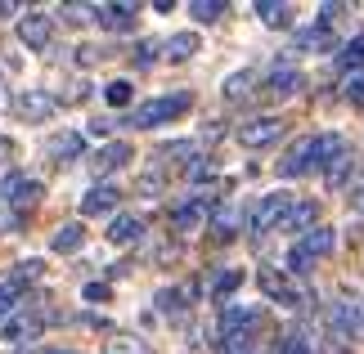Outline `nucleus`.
Segmentation results:
<instances>
[{
    "label": "nucleus",
    "instance_id": "1",
    "mask_svg": "<svg viewBox=\"0 0 364 354\" xmlns=\"http://www.w3.org/2000/svg\"><path fill=\"white\" fill-rule=\"evenodd\" d=\"M189 108H193V94H189V90L158 94V99H144V104H135L131 117H126V126H135V131H153V126H166V121L185 117Z\"/></svg>",
    "mask_w": 364,
    "mask_h": 354
},
{
    "label": "nucleus",
    "instance_id": "2",
    "mask_svg": "<svg viewBox=\"0 0 364 354\" xmlns=\"http://www.w3.org/2000/svg\"><path fill=\"white\" fill-rule=\"evenodd\" d=\"M328 332L338 341H355L364 336V301L360 296H342V301L328 305Z\"/></svg>",
    "mask_w": 364,
    "mask_h": 354
},
{
    "label": "nucleus",
    "instance_id": "3",
    "mask_svg": "<svg viewBox=\"0 0 364 354\" xmlns=\"http://www.w3.org/2000/svg\"><path fill=\"white\" fill-rule=\"evenodd\" d=\"M257 282H261V292H265V301H274V305H288V309H297V305H306V287H297L284 269H274V265H265L261 274H257Z\"/></svg>",
    "mask_w": 364,
    "mask_h": 354
},
{
    "label": "nucleus",
    "instance_id": "4",
    "mask_svg": "<svg viewBox=\"0 0 364 354\" xmlns=\"http://www.w3.org/2000/svg\"><path fill=\"white\" fill-rule=\"evenodd\" d=\"M288 206H292V193H265L257 206H252V216H247V229H252V238H261V233H270V229H279V220L288 216Z\"/></svg>",
    "mask_w": 364,
    "mask_h": 354
},
{
    "label": "nucleus",
    "instance_id": "5",
    "mask_svg": "<svg viewBox=\"0 0 364 354\" xmlns=\"http://www.w3.org/2000/svg\"><path fill=\"white\" fill-rule=\"evenodd\" d=\"M284 131H288V121L284 117H252V121H243L239 131H234V139H239L243 148H270V144H279L284 139Z\"/></svg>",
    "mask_w": 364,
    "mask_h": 354
},
{
    "label": "nucleus",
    "instance_id": "6",
    "mask_svg": "<svg viewBox=\"0 0 364 354\" xmlns=\"http://www.w3.org/2000/svg\"><path fill=\"white\" fill-rule=\"evenodd\" d=\"M14 108H18V117L23 121H32V126H41V121H50L54 112H59V99H54L50 90H41V86H27V90H18L9 99Z\"/></svg>",
    "mask_w": 364,
    "mask_h": 354
},
{
    "label": "nucleus",
    "instance_id": "7",
    "mask_svg": "<svg viewBox=\"0 0 364 354\" xmlns=\"http://www.w3.org/2000/svg\"><path fill=\"white\" fill-rule=\"evenodd\" d=\"M14 32H18V40H23L27 50H50V40H54V13L32 9V13H23V18L14 23Z\"/></svg>",
    "mask_w": 364,
    "mask_h": 354
},
{
    "label": "nucleus",
    "instance_id": "8",
    "mask_svg": "<svg viewBox=\"0 0 364 354\" xmlns=\"http://www.w3.org/2000/svg\"><path fill=\"white\" fill-rule=\"evenodd\" d=\"M212 206H216V197L212 193H193L189 202H180L171 211V229L176 233H193V229H203L207 216H212Z\"/></svg>",
    "mask_w": 364,
    "mask_h": 354
},
{
    "label": "nucleus",
    "instance_id": "9",
    "mask_svg": "<svg viewBox=\"0 0 364 354\" xmlns=\"http://www.w3.org/2000/svg\"><path fill=\"white\" fill-rule=\"evenodd\" d=\"M342 153H346V135H338V131L311 135V171H328Z\"/></svg>",
    "mask_w": 364,
    "mask_h": 354
},
{
    "label": "nucleus",
    "instance_id": "10",
    "mask_svg": "<svg viewBox=\"0 0 364 354\" xmlns=\"http://www.w3.org/2000/svg\"><path fill=\"white\" fill-rule=\"evenodd\" d=\"M315 224H319V202H315V197H301V202L292 197V206H288V216L279 220V229L301 238V233H311Z\"/></svg>",
    "mask_w": 364,
    "mask_h": 354
},
{
    "label": "nucleus",
    "instance_id": "11",
    "mask_svg": "<svg viewBox=\"0 0 364 354\" xmlns=\"http://www.w3.org/2000/svg\"><path fill=\"white\" fill-rule=\"evenodd\" d=\"M131 157H135V153H131V144H126V139H113V144H104V148L90 157V171L100 175V179H108L113 171H122V166L131 162Z\"/></svg>",
    "mask_w": 364,
    "mask_h": 354
},
{
    "label": "nucleus",
    "instance_id": "12",
    "mask_svg": "<svg viewBox=\"0 0 364 354\" xmlns=\"http://www.w3.org/2000/svg\"><path fill=\"white\" fill-rule=\"evenodd\" d=\"M117 202H122V189L108 184V179H100L86 197H81V216H113Z\"/></svg>",
    "mask_w": 364,
    "mask_h": 354
},
{
    "label": "nucleus",
    "instance_id": "13",
    "mask_svg": "<svg viewBox=\"0 0 364 354\" xmlns=\"http://www.w3.org/2000/svg\"><path fill=\"white\" fill-rule=\"evenodd\" d=\"M292 247H297L301 256H306V260L315 265V260H324L328 251L338 247V233H333L328 224H315V229H311V233H301V238H297V243H292Z\"/></svg>",
    "mask_w": 364,
    "mask_h": 354
},
{
    "label": "nucleus",
    "instance_id": "14",
    "mask_svg": "<svg viewBox=\"0 0 364 354\" xmlns=\"http://www.w3.org/2000/svg\"><path fill=\"white\" fill-rule=\"evenodd\" d=\"M135 18H139V5H95V23L100 27H108V32H131L135 27Z\"/></svg>",
    "mask_w": 364,
    "mask_h": 354
},
{
    "label": "nucleus",
    "instance_id": "15",
    "mask_svg": "<svg viewBox=\"0 0 364 354\" xmlns=\"http://www.w3.org/2000/svg\"><path fill=\"white\" fill-rule=\"evenodd\" d=\"M257 323H261V309L257 305H225V309H220V336L252 332Z\"/></svg>",
    "mask_w": 364,
    "mask_h": 354
},
{
    "label": "nucleus",
    "instance_id": "16",
    "mask_svg": "<svg viewBox=\"0 0 364 354\" xmlns=\"http://www.w3.org/2000/svg\"><path fill=\"white\" fill-rule=\"evenodd\" d=\"M301 86H306V77H301L292 63H274V67H270V77H265V90H270L274 99H288V94H297Z\"/></svg>",
    "mask_w": 364,
    "mask_h": 354
},
{
    "label": "nucleus",
    "instance_id": "17",
    "mask_svg": "<svg viewBox=\"0 0 364 354\" xmlns=\"http://www.w3.org/2000/svg\"><path fill=\"white\" fill-rule=\"evenodd\" d=\"M311 171V135H301L297 144H292L284 157H279V175L284 179H297V175H306Z\"/></svg>",
    "mask_w": 364,
    "mask_h": 354
},
{
    "label": "nucleus",
    "instance_id": "18",
    "mask_svg": "<svg viewBox=\"0 0 364 354\" xmlns=\"http://www.w3.org/2000/svg\"><path fill=\"white\" fill-rule=\"evenodd\" d=\"M50 157L54 162H77V157H86V135L81 131H63V135H54L50 139Z\"/></svg>",
    "mask_w": 364,
    "mask_h": 354
},
{
    "label": "nucleus",
    "instance_id": "19",
    "mask_svg": "<svg viewBox=\"0 0 364 354\" xmlns=\"http://www.w3.org/2000/svg\"><path fill=\"white\" fill-rule=\"evenodd\" d=\"M239 224H243L239 206H212V216H207V229H212L216 243H230V238L239 233Z\"/></svg>",
    "mask_w": 364,
    "mask_h": 354
},
{
    "label": "nucleus",
    "instance_id": "20",
    "mask_svg": "<svg viewBox=\"0 0 364 354\" xmlns=\"http://www.w3.org/2000/svg\"><path fill=\"white\" fill-rule=\"evenodd\" d=\"M144 229H149V224L139 216H113V224H108V243H113V247H131V243L144 238Z\"/></svg>",
    "mask_w": 364,
    "mask_h": 354
},
{
    "label": "nucleus",
    "instance_id": "21",
    "mask_svg": "<svg viewBox=\"0 0 364 354\" xmlns=\"http://www.w3.org/2000/svg\"><path fill=\"white\" fill-rule=\"evenodd\" d=\"M355 171H360V157H355V153H351V148H346V153H342V157H338V162H333V166H328V171H324V184H328V189H333V193H342V189H346V184H351V179H355Z\"/></svg>",
    "mask_w": 364,
    "mask_h": 354
},
{
    "label": "nucleus",
    "instance_id": "22",
    "mask_svg": "<svg viewBox=\"0 0 364 354\" xmlns=\"http://www.w3.org/2000/svg\"><path fill=\"white\" fill-rule=\"evenodd\" d=\"M81 243H86V229H81L77 220L59 224V229L50 233V251H59V256H73V251H81Z\"/></svg>",
    "mask_w": 364,
    "mask_h": 354
},
{
    "label": "nucleus",
    "instance_id": "23",
    "mask_svg": "<svg viewBox=\"0 0 364 354\" xmlns=\"http://www.w3.org/2000/svg\"><path fill=\"white\" fill-rule=\"evenodd\" d=\"M274 354H319V336H311L306 328H288L284 336H279Z\"/></svg>",
    "mask_w": 364,
    "mask_h": 354
},
{
    "label": "nucleus",
    "instance_id": "24",
    "mask_svg": "<svg viewBox=\"0 0 364 354\" xmlns=\"http://www.w3.org/2000/svg\"><path fill=\"white\" fill-rule=\"evenodd\" d=\"M252 90H257V72H252V67H239V72H230L225 81H220L225 104H239V99H247Z\"/></svg>",
    "mask_w": 364,
    "mask_h": 354
},
{
    "label": "nucleus",
    "instance_id": "25",
    "mask_svg": "<svg viewBox=\"0 0 364 354\" xmlns=\"http://www.w3.org/2000/svg\"><path fill=\"white\" fill-rule=\"evenodd\" d=\"M252 13H257L265 27H292V5H284V0H257Z\"/></svg>",
    "mask_w": 364,
    "mask_h": 354
},
{
    "label": "nucleus",
    "instance_id": "26",
    "mask_svg": "<svg viewBox=\"0 0 364 354\" xmlns=\"http://www.w3.org/2000/svg\"><path fill=\"white\" fill-rule=\"evenodd\" d=\"M328 45H333L328 27H301V32L292 36V50H301V54H315V50H328Z\"/></svg>",
    "mask_w": 364,
    "mask_h": 354
},
{
    "label": "nucleus",
    "instance_id": "27",
    "mask_svg": "<svg viewBox=\"0 0 364 354\" xmlns=\"http://www.w3.org/2000/svg\"><path fill=\"white\" fill-rule=\"evenodd\" d=\"M162 54H166L171 63H189L193 54H198V36H193V32H176V36L162 45Z\"/></svg>",
    "mask_w": 364,
    "mask_h": 354
},
{
    "label": "nucleus",
    "instance_id": "28",
    "mask_svg": "<svg viewBox=\"0 0 364 354\" xmlns=\"http://www.w3.org/2000/svg\"><path fill=\"white\" fill-rule=\"evenodd\" d=\"M104 354H153V350L139 341V336H131V332H113L104 341Z\"/></svg>",
    "mask_w": 364,
    "mask_h": 354
},
{
    "label": "nucleus",
    "instance_id": "29",
    "mask_svg": "<svg viewBox=\"0 0 364 354\" xmlns=\"http://www.w3.org/2000/svg\"><path fill=\"white\" fill-rule=\"evenodd\" d=\"M225 13H230L225 0H193V5H189V18L193 23H220Z\"/></svg>",
    "mask_w": 364,
    "mask_h": 354
},
{
    "label": "nucleus",
    "instance_id": "30",
    "mask_svg": "<svg viewBox=\"0 0 364 354\" xmlns=\"http://www.w3.org/2000/svg\"><path fill=\"white\" fill-rule=\"evenodd\" d=\"M360 63H364V32L351 36V40L338 50V67H342V72H360Z\"/></svg>",
    "mask_w": 364,
    "mask_h": 354
},
{
    "label": "nucleus",
    "instance_id": "31",
    "mask_svg": "<svg viewBox=\"0 0 364 354\" xmlns=\"http://www.w3.org/2000/svg\"><path fill=\"white\" fill-rule=\"evenodd\" d=\"M220 350H225V354H257V328H252V332H234V336H220Z\"/></svg>",
    "mask_w": 364,
    "mask_h": 354
},
{
    "label": "nucleus",
    "instance_id": "32",
    "mask_svg": "<svg viewBox=\"0 0 364 354\" xmlns=\"http://www.w3.org/2000/svg\"><path fill=\"white\" fill-rule=\"evenodd\" d=\"M185 287H162L158 296H153V305H158L162 309V314H180V309H185Z\"/></svg>",
    "mask_w": 364,
    "mask_h": 354
},
{
    "label": "nucleus",
    "instance_id": "33",
    "mask_svg": "<svg viewBox=\"0 0 364 354\" xmlns=\"http://www.w3.org/2000/svg\"><path fill=\"white\" fill-rule=\"evenodd\" d=\"M131 99H135V86H131V81H108V86H104V104H108V108H126Z\"/></svg>",
    "mask_w": 364,
    "mask_h": 354
},
{
    "label": "nucleus",
    "instance_id": "34",
    "mask_svg": "<svg viewBox=\"0 0 364 354\" xmlns=\"http://www.w3.org/2000/svg\"><path fill=\"white\" fill-rule=\"evenodd\" d=\"M41 274H46V260H36V256H32V260H18V269H14L9 278L18 282V287H32V282H36Z\"/></svg>",
    "mask_w": 364,
    "mask_h": 354
},
{
    "label": "nucleus",
    "instance_id": "35",
    "mask_svg": "<svg viewBox=\"0 0 364 354\" xmlns=\"http://www.w3.org/2000/svg\"><path fill=\"white\" fill-rule=\"evenodd\" d=\"M239 282H243L239 269H225V274H216V278H212V296H216V301H225V296L239 292Z\"/></svg>",
    "mask_w": 364,
    "mask_h": 354
},
{
    "label": "nucleus",
    "instance_id": "36",
    "mask_svg": "<svg viewBox=\"0 0 364 354\" xmlns=\"http://www.w3.org/2000/svg\"><path fill=\"white\" fill-rule=\"evenodd\" d=\"M185 175H189V184H207V179H216V162L212 157H193L185 166Z\"/></svg>",
    "mask_w": 364,
    "mask_h": 354
},
{
    "label": "nucleus",
    "instance_id": "37",
    "mask_svg": "<svg viewBox=\"0 0 364 354\" xmlns=\"http://www.w3.org/2000/svg\"><path fill=\"white\" fill-rule=\"evenodd\" d=\"M158 157H171V162H193V139H171V144L158 148Z\"/></svg>",
    "mask_w": 364,
    "mask_h": 354
},
{
    "label": "nucleus",
    "instance_id": "38",
    "mask_svg": "<svg viewBox=\"0 0 364 354\" xmlns=\"http://www.w3.org/2000/svg\"><path fill=\"white\" fill-rule=\"evenodd\" d=\"M59 18L73 23V27H77V23H90V18H95V5H59Z\"/></svg>",
    "mask_w": 364,
    "mask_h": 354
},
{
    "label": "nucleus",
    "instance_id": "39",
    "mask_svg": "<svg viewBox=\"0 0 364 354\" xmlns=\"http://www.w3.org/2000/svg\"><path fill=\"white\" fill-rule=\"evenodd\" d=\"M342 94L351 99V104H364V67H360V72H346V81H342Z\"/></svg>",
    "mask_w": 364,
    "mask_h": 354
},
{
    "label": "nucleus",
    "instance_id": "40",
    "mask_svg": "<svg viewBox=\"0 0 364 354\" xmlns=\"http://www.w3.org/2000/svg\"><path fill=\"white\" fill-rule=\"evenodd\" d=\"M158 50H162V45H158V40H139V45H135V63H139V67H149V63H158Z\"/></svg>",
    "mask_w": 364,
    "mask_h": 354
},
{
    "label": "nucleus",
    "instance_id": "41",
    "mask_svg": "<svg viewBox=\"0 0 364 354\" xmlns=\"http://www.w3.org/2000/svg\"><path fill=\"white\" fill-rule=\"evenodd\" d=\"M81 296H86V301H108V282H86V287H81Z\"/></svg>",
    "mask_w": 364,
    "mask_h": 354
},
{
    "label": "nucleus",
    "instance_id": "42",
    "mask_svg": "<svg viewBox=\"0 0 364 354\" xmlns=\"http://www.w3.org/2000/svg\"><path fill=\"white\" fill-rule=\"evenodd\" d=\"M139 189H144V197H158V189H162V175H144V179H139Z\"/></svg>",
    "mask_w": 364,
    "mask_h": 354
},
{
    "label": "nucleus",
    "instance_id": "43",
    "mask_svg": "<svg viewBox=\"0 0 364 354\" xmlns=\"http://www.w3.org/2000/svg\"><path fill=\"white\" fill-rule=\"evenodd\" d=\"M346 197H351V211H355V216H364V184H355Z\"/></svg>",
    "mask_w": 364,
    "mask_h": 354
},
{
    "label": "nucleus",
    "instance_id": "44",
    "mask_svg": "<svg viewBox=\"0 0 364 354\" xmlns=\"http://www.w3.org/2000/svg\"><path fill=\"white\" fill-rule=\"evenodd\" d=\"M9 157H14V139H9V135H0V166H5Z\"/></svg>",
    "mask_w": 364,
    "mask_h": 354
},
{
    "label": "nucleus",
    "instance_id": "45",
    "mask_svg": "<svg viewBox=\"0 0 364 354\" xmlns=\"http://www.w3.org/2000/svg\"><path fill=\"white\" fill-rule=\"evenodd\" d=\"M9 108V90H5V81H0V112Z\"/></svg>",
    "mask_w": 364,
    "mask_h": 354
},
{
    "label": "nucleus",
    "instance_id": "46",
    "mask_svg": "<svg viewBox=\"0 0 364 354\" xmlns=\"http://www.w3.org/2000/svg\"><path fill=\"white\" fill-rule=\"evenodd\" d=\"M9 13H18V5H0V18H9Z\"/></svg>",
    "mask_w": 364,
    "mask_h": 354
},
{
    "label": "nucleus",
    "instance_id": "47",
    "mask_svg": "<svg viewBox=\"0 0 364 354\" xmlns=\"http://www.w3.org/2000/svg\"><path fill=\"white\" fill-rule=\"evenodd\" d=\"M41 354H77V350H41Z\"/></svg>",
    "mask_w": 364,
    "mask_h": 354
},
{
    "label": "nucleus",
    "instance_id": "48",
    "mask_svg": "<svg viewBox=\"0 0 364 354\" xmlns=\"http://www.w3.org/2000/svg\"><path fill=\"white\" fill-rule=\"evenodd\" d=\"M18 354H41V350H18Z\"/></svg>",
    "mask_w": 364,
    "mask_h": 354
}]
</instances>
